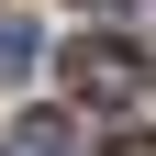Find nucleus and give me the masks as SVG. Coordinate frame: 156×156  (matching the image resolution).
<instances>
[{
    "label": "nucleus",
    "instance_id": "1",
    "mask_svg": "<svg viewBox=\"0 0 156 156\" xmlns=\"http://www.w3.org/2000/svg\"><path fill=\"white\" fill-rule=\"evenodd\" d=\"M56 56H67V89H78V101H134V89H145V78H156V56L145 45H123V34H78V45H56Z\"/></svg>",
    "mask_w": 156,
    "mask_h": 156
},
{
    "label": "nucleus",
    "instance_id": "2",
    "mask_svg": "<svg viewBox=\"0 0 156 156\" xmlns=\"http://www.w3.org/2000/svg\"><path fill=\"white\" fill-rule=\"evenodd\" d=\"M0 156H78V134H67V112H23L0 134Z\"/></svg>",
    "mask_w": 156,
    "mask_h": 156
},
{
    "label": "nucleus",
    "instance_id": "3",
    "mask_svg": "<svg viewBox=\"0 0 156 156\" xmlns=\"http://www.w3.org/2000/svg\"><path fill=\"white\" fill-rule=\"evenodd\" d=\"M34 67V23H23V11H0V78H23Z\"/></svg>",
    "mask_w": 156,
    "mask_h": 156
},
{
    "label": "nucleus",
    "instance_id": "4",
    "mask_svg": "<svg viewBox=\"0 0 156 156\" xmlns=\"http://www.w3.org/2000/svg\"><path fill=\"white\" fill-rule=\"evenodd\" d=\"M101 156H156V123H123V134H112Z\"/></svg>",
    "mask_w": 156,
    "mask_h": 156
},
{
    "label": "nucleus",
    "instance_id": "5",
    "mask_svg": "<svg viewBox=\"0 0 156 156\" xmlns=\"http://www.w3.org/2000/svg\"><path fill=\"white\" fill-rule=\"evenodd\" d=\"M145 23H156V0H145Z\"/></svg>",
    "mask_w": 156,
    "mask_h": 156
}]
</instances>
